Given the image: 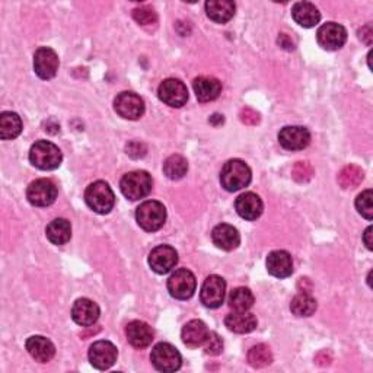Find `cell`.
Returning a JSON list of instances; mask_svg holds the SVG:
<instances>
[{
    "mask_svg": "<svg viewBox=\"0 0 373 373\" xmlns=\"http://www.w3.org/2000/svg\"><path fill=\"white\" fill-rule=\"evenodd\" d=\"M221 183L222 187L231 192L243 190L251 183V169L244 161L231 159L222 168Z\"/></svg>",
    "mask_w": 373,
    "mask_h": 373,
    "instance_id": "1",
    "label": "cell"
},
{
    "mask_svg": "<svg viewBox=\"0 0 373 373\" xmlns=\"http://www.w3.org/2000/svg\"><path fill=\"white\" fill-rule=\"evenodd\" d=\"M30 161L41 171H53L60 166L63 155L54 143L49 140H38L31 146Z\"/></svg>",
    "mask_w": 373,
    "mask_h": 373,
    "instance_id": "2",
    "label": "cell"
},
{
    "mask_svg": "<svg viewBox=\"0 0 373 373\" xmlns=\"http://www.w3.org/2000/svg\"><path fill=\"white\" fill-rule=\"evenodd\" d=\"M85 202L98 214H106L116 204V195L105 181L92 183L85 191Z\"/></svg>",
    "mask_w": 373,
    "mask_h": 373,
    "instance_id": "3",
    "label": "cell"
},
{
    "mask_svg": "<svg viewBox=\"0 0 373 373\" xmlns=\"http://www.w3.org/2000/svg\"><path fill=\"white\" fill-rule=\"evenodd\" d=\"M153 187V180L146 171H133L126 173L121 178L120 188L121 192L124 194L126 199L136 202L140 199H145L146 195L152 191Z\"/></svg>",
    "mask_w": 373,
    "mask_h": 373,
    "instance_id": "4",
    "label": "cell"
},
{
    "mask_svg": "<svg viewBox=\"0 0 373 373\" xmlns=\"http://www.w3.org/2000/svg\"><path fill=\"white\" fill-rule=\"evenodd\" d=\"M136 221L146 232L159 231L166 221V209L161 202L147 200L137 207Z\"/></svg>",
    "mask_w": 373,
    "mask_h": 373,
    "instance_id": "5",
    "label": "cell"
},
{
    "mask_svg": "<svg viewBox=\"0 0 373 373\" xmlns=\"http://www.w3.org/2000/svg\"><path fill=\"white\" fill-rule=\"evenodd\" d=\"M152 365L159 372H175L181 367V355L169 343H159L152 348Z\"/></svg>",
    "mask_w": 373,
    "mask_h": 373,
    "instance_id": "6",
    "label": "cell"
},
{
    "mask_svg": "<svg viewBox=\"0 0 373 373\" xmlns=\"http://www.w3.org/2000/svg\"><path fill=\"white\" fill-rule=\"evenodd\" d=\"M197 288V281L195 276L187 270V269H180L168 280V291L169 295L178 300H187L190 299Z\"/></svg>",
    "mask_w": 373,
    "mask_h": 373,
    "instance_id": "7",
    "label": "cell"
},
{
    "mask_svg": "<svg viewBox=\"0 0 373 373\" xmlns=\"http://www.w3.org/2000/svg\"><path fill=\"white\" fill-rule=\"evenodd\" d=\"M27 199L35 207H47L57 199V187L47 178H39L30 184Z\"/></svg>",
    "mask_w": 373,
    "mask_h": 373,
    "instance_id": "8",
    "label": "cell"
},
{
    "mask_svg": "<svg viewBox=\"0 0 373 373\" xmlns=\"http://www.w3.org/2000/svg\"><path fill=\"white\" fill-rule=\"evenodd\" d=\"M158 97L164 104L172 108H181L188 101V90L181 80L171 78L159 85Z\"/></svg>",
    "mask_w": 373,
    "mask_h": 373,
    "instance_id": "9",
    "label": "cell"
},
{
    "mask_svg": "<svg viewBox=\"0 0 373 373\" xmlns=\"http://www.w3.org/2000/svg\"><path fill=\"white\" fill-rule=\"evenodd\" d=\"M318 44L328 51L340 50L347 41V31L337 22H326L317 32Z\"/></svg>",
    "mask_w": 373,
    "mask_h": 373,
    "instance_id": "10",
    "label": "cell"
},
{
    "mask_svg": "<svg viewBox=\"0 0 373 373\" xmlns=\"http://www.w3.org/2000/svg\"><path fill=\"white\" fill-rule=\"evenodd\" d=\"M226 292V281L221 276H209L200 292V300L206 308L216 310L219 306H222L225 300Z\"/></svg>",
    "mask_w": 373,
    "mask_h": 373,
    "instance_id": "11",
    "label": "cell"
},
{
    "mask_svg": "<svg viewBox=\"0 0 373 373\" xmlns=\"http://www.w3.org/2000/svg\"><path fill=\"white\" fill-rule=\"evenodd\" d=\"M114 109L126 120H139L145 114V102L135 92H121L114 99Z\"/></svg>",
    "mask_w": 373,
    "mask_h": 373,
    "instance_id": "12",
    "label": "cell"
},
{
    "mask_svg": "<svg viewBox=\"0 0 373 373\" xmlns=\"http://www.w3.org/2000/svg\"><path fill=\"white\" fill-rule=\"evenodd\" d=\"M87 356H90V362L94 367L99 370H106L111 366H114V363L117 362L118 352H117V347L111 341L101 340L91 346L90 355Z\"/></svg>",
    "mask_w": 373,
    "mask_h": 373,
    "instance_id": "13",
    "label": "cell"
},
{
    "mask_svg": "<svg viewBox=\"0 0 373 373\" xmlns=\"http://www.w3.org/2000/svg\"><path fill=\"white\" fill-rule=\"evenodd\" d=\"M34 71L38 78L49 80L57 75L59 56L50 47H41L34 54Z\"/></svg>",
    "mask_w": 373,
    "mask_h": 373,
    "instance_id": "14",
    "label": "cell"
},
{
    "mask_svg": "<svg viewBox=\"0 0 373 373\" xmlns=\"http://www.w3.org/2000/svg\"><path fill=\"white\" fill-rule=\"evenodd\" d=\"M178 262V252L169 245H159L149 254V266L158 274L169 273Z\"/></svg>",
    "mask_w": 373,
    "mask_h": 373,
    "instance_id": "15",
    "label": "cell"
},
{
    "mask_svg": "<svg viewBox=\"0 0 373 373\" xmlns=\"http://www.w3.org/2000/svg\"><path fill=\"white\" fill-rule=\"evenodd\" d=\"M280 145L288 150H302L311 142V133L306 127L288 126L283 127L279 133Z\"/></svg>",
    "mask_w": 373,
    "mask_h": 373,
    "instance_id": "16",
    "label": "cell"
},
{
    "mask_svg": "<svg viewBox=\"0 0 373 373\" xmlns=\"http://www.w3.org/2000/svg\"><path fill=\"white\" fill-rule=\"evenodd\" d=\"M72 318L78 325L91 326L99 318V306L91 299L80 298L73 305Z\"/></svg>",
    "mask_w": 373,
    "mask_h": 373,
    "instance_id": "17",
    "label": "cell"
},
{
    "mask_svg": "<svg viewBox=\"0 0 373 373\" xmlns=\"http://www.w3.org/2000/svg\"><path fill=\"white\" fill-rule=\"evenodd\" d=\"M235 209L238 214L245 219V221H257V219L262 214L264 204H262L259 195H257L255 192H244L236 199Z\"/></svg>",
    "mask_w": 373,
    "mask_h": 373,
    "instance_id": "18",
    "label": "cell"
},
{
    "mask_svg": "<svg viewBox=\"0 0 373 373\" xmlns=\"http://www.w3.org/2000/svg\"><path fill=\"white\" fill-rule=\"evenodd\" d=\"M266 266L267 271L277 279H286L293 273V261L291 254L281 250L269 254Z\"/></svg>",
    "mask_w": 373,
    "mask_h": 373,
    "instance_id": "19",
    "label": "cell"
},
{
    "mask_svg": "<svg viewBox=\"0 0 373 373\" xmlns=\"http://www.w3.org/2000/svg\"><path fill=\"white\" fill-rule=\"evenodd\" d=\"M212 239H213V244L224 251H233L240 244L239 232L236 231V228L228 224L217 225L212 231Z\"/></svg>",
    "mask_w": 373,
    "mask_h": 373,
    "instance_id": "20",
    "label": "cell"
},
{
    "mask_svg": "<svg viewBox=\"0 0 373 373\" xmlns=\"http://www.w3.org/2000/svg\"><path fill=\"white\" fill-rule=\"evenodd\" d=\"M126 336L128 343L135 348H146L153 341L152 326L143 321H131L126 328Z\"/></svg>",
    "mask_w": 373,
    "mask_h": 373,
    "instance_id": "21",
    "label": "cell"
},
{
    "mask_svg": "<svg viewBox=\"0 0 373 373\" xmlns=\"http://www.w3.org/2000/svg\"><path fill=\"white\" fill-rule=\"evenodd\" d=\"M27 350L30 356L39 363H49L54 355H56V347L54 344L42 336H32L27 340Z\"/></svg>",
    "mask_w": 373,
    "mask_h": 373,
    "instance_id": "22",
    "label": "cell"
},
{
    "mask_svg": "<svg viewBox=\"0 0 373 373\" xmlns=\"http://www.w3.org/2000/svg\"><path fill=\"white\" fill-rule=\"evenodd\" d=\"M192 87L197 99L200 102H210L219 98L222 92V83L219 79L212 76H200L194 79Z\"/></svg>",
    "mask_w": 373,
    "mask_h": 373,
    "instance_id": "23",
    "label": "cell"
},
{
    "mask_svg": "<svg viewBox=\"0 0 373 373\" xmlns=\"http://www.w3.org/2000/svg\"><path fill=\"white\" fill-rule=\"evenodd\" d=\"M209 336L207 325L200 319H192L187 322L181 331V338L187 347L195 348L204 344Z\"/></svg>",
    "mask_w": 373,
    "mask_h": 373,
    "instance_id": "24",
    "label": "cell"
},
{
    "mask_svg": "<svg viewBox=\"0 0 373 373\" xmlns=\"http://www.w3.org/2000/svg\"><path fill=\"white\" fill-rule=\"evenodd\" d=\"M228 330L236 334H248L257 328V318L248 311H235L225 319Z\"/></svg>",
    "mask_w": 373,
    "mask_h": 373,
    "instance_id": "25",
    "label": "cell"
},
{
    "mask_svg": "<svg viewBox=\"0 0 373 373\" xmlns=\"http://www.w3.org/2000/svg\"><path fill=\"white\" fill-rule=\"evenodd\" d=\"M292 16L303 28H312L321 20V13L315 5L310 2H298L292 8Z\"/></svg>",
    "mask_w": 373,
    "mask_h": 373,
    "instance_id": "26",
    "label": "cell"
},
{
    "mask_svg": "<svg viewBox=\"0 0 373 373\" xmlns=\"http://www.w3.org/2000/svg\"><path fill=\"white\" fill-rule=\"evenodd\" d=\"M47 239L54 245L68 244L72 238V225L68 219H54L46 229Z\"/></svg>",
    "mask_w": 373,
    "mask_h": 373,
    "instance_id": "27",
    "label": "cell"
},
{
    "mask_svg": "<svg viewBox=\"0 0 373 373\" xmlns=\"http://www.w3.org/2000/svg\"><path fill=\"white\" fill-rule=\"evenodd\" d=\"M235 4L229 0H210L206 2L207 16L217 22V24H226L235 15Z\"/></svg>",
    "mask_w": 373,
    "mask_h": 373,
    "instance_id": "28",
    "label": "cell"
},
{
    "mask_svg": "<svg viewBox=\"0 0 373 373\" xmlns=\"http://www.w3.org/2000/svg\"><path fill=\"white\" fill-rule=\"evenodd\" d=\"M22 131V120L16 113L5 111L0 114V139L12 140L16 139Z\"/></svg>",
    "mask_w": 373,
    "mask_h": 373,
    "instance_id": "29",
    "label": "cell"
},
{
    "mask_svg": "<svg viewBox=\"0 0 373 373\" xmlns=\"http://www.w3.org/2000/svg\"><path fill=\"white\" fill-rule=\"evenodd\" d=\"M318 308L317 300L310 293H299L291 303V311L296 317H311Z\"/></svg>",
    "mask_w": 373,
    "mask_h": 373,
    "instance_id": "30",
    "label": "cell"
},
{
    "mask_svg": "<svg viewBox=\"0 0 373 373\" xmlns=\"http://www.w3.org/2000/svg\"><path fill=\"white\" fill-rule=\"evenodd\" d=\"M365 178V173L362 171V168L356 166V165H347L344 166L340 173H338V184L341 188L344 190H350V188H356L362 184Z\"/></svg>",
    "mask_w": 373,
    "mask_h": 373,
    "instance_id": "31",
    "label": "cell"
},
{
    "mask_svg": "<svg viewBox=\"0 0 373 373\" xmlns=\"http://www.w3.org/2000/svg\"><path fill=\"white\" fill-rule=\"evenodd\" d=\"M188 171V162L181 155H172L164 162V173L169 180H181Z\"/></svg>",
    "mask_w": 373,
    "mask_h": 373,
    "instance_id": "32",
    "label": "cell"
},
{
    "mask_svg": "<svg viewBox=\"0 0 373 373\" xmlns=\"http://www.w3.org/2000/svg\"><path fill=\"white\" fill-rule=\"evenodd\" d=\"M228 303L235 311H248L254 305V295L247 288H236L231 292Z\"/></svg>",
    "mask_w": 373,
    "mask_h": 373,
    "instance_id": "33",
    "label": "cell"
},
{
    "mask_svg": "<svg viewBox=\"0 0 373 373\" xmlns=\"http://www.w3.org/2000/svg\"><path fill=\"white\" fill-rule=\"evenodd\" d=\"M248 363L255 367L261 369L273 363V353L267 344H257L250 348L248 352Z\"/></svg>",
    "mask_w": 373,
    "mask_h": 373,
    "instance_id": "34",
    "label": "cell"
},
{
    "mask_svg": "<svg viewBox=\"0 0 373 373\" xmlns=\"http://www.w3.org/2000/svg\"><path fill=\"white\" fill-rule=\"evenodd\" d=\"M356 209L365 219H367V221H372L373 219V192H372V190H366L357 195Z\"/></svg>",
    "mask_w": 373,
    "mask_h": 373,
    "instance_id": "35",
    "label": "cell"
},
{
    "mask_svg": "<svg viewBox=\"0 0 373 373\" xmlns=\"http://www.w3.org/2000/svg\"><path fill=\"white\" fill-rule=\"evenodd\" d=\"M314 177V168L310 162H296L295 166L292 168V178L296 181V183H300V184H305L311 181Z\"/></svg>",
    "mask_w": 373,
    "mask_h": 373,
    "instance_id": "36",
    "label": "cell"
},
{
    "mask_svg": "<svg viewBox=\"0 0 373 373\" xmlns=\"http://www.w3.org/2000/svg\"><path fill=\"white\" fill-rule=\"evenodd\" d=\"M133 18L142 27H152L158 22V15L149 6H140L133 11Z\"/></svg>",
    "mask_w": 373,
    "mask_h": 373,
    "instance_id": "37",
    "label": "cell"
},
{
    "mask_svg": "<svg viewBox=\"0 0 373 373\" xmlns=\"http://www.w3.org/2000/svg\"><path fill=\"white\" fill-rule=\"evenodd\" d=\"M204 352L209 356H219L224 352V341L217 333H209L204 341Z\"/></svg>",
    "mask_w": 373,
    "mask_h": 373,
    "instance_id": "38",
    "label": "cell"
},
{
    "mask_svg": "<svg viewBox=\"0 0 373 373\" xmlns=\"http://www.w3.org/2000/svg\"><path fill=\"white\" fill-rule=\"evenodd\" d=\"M239 118L247 126H257L259 123V114L252 108H243L239 113Z\"/></svg>",
    "mask_w": 373,
    "mask_h": 373,
    "instance_id": "39",
    "label": "cell"
},
{
    "mask_svg": "<svg viewBox=\"0 0 373 373\" xmlns=\"http://www.w3.org/2000/svg\"><path fill=\"white\" fill-rule=\"evenodd\" d=\"M127 155L131 158H143L146 155V146L139 142H131L127 145Z\"/></svg>",
    "mask_w": 373,
    "mask_h": 373,
    "instance_id": "40",
    "label": "cell"
},
{
    "mask_svg": "<svg viewBox=\"0 0 373 373\" xmlns=\"http://www.w3.org/2000/svg\"><path fill=\"white\" fill-rule=\"evenodd\" d=\"M359 38L367 44V46H370L372 44V39H373V30H372V25H366L363 27L360 31H359Z\"/></svg>",
    "mask_w": 373,
    "mask_h": 373,
    "instance_id": "41",
    "label": "cell"
},
{
    "mask_svg": "<svg viewBox=\"0 0 373 373\" xmlns=\"http://www.w3.org/2000/svg\"><path fill=\"white\" fill-rule=\"evenodd\" d=\"M373 228L372 226H369L366 231H365V233H363V243H365V245H366V248L369 250V251H372L373 250V240H372V236H373Z\"/></svg>",
    "mask_w": 373,
    "mask_h": 373,
    "instance_id": "42",
    "label": "cell"
}]
</instances>
